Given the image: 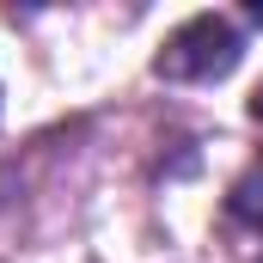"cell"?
Returning a JSON list of instances; mask_svg holds the SVG:
<instances>
[{
  "label": "cell",
  "mask_w": 263,
  "mask_h": 263,
  "mask_svg": "<svg viewBox=\"0 0 263 263\" xmlns=\"http://www.w3.org/2000/svg\"><path fill=\"white\" fill-rule=\"evenodd\" d=\"M239 62H245V25L227 12H196L159 43L153 73L172 86H208V80H227Z\"/></svg>",
  "instance_id": "1"
},
{
  "label": "cell",
  "mask_w": 263,
  "mask_h": 263,
  "mask_svg": "<svg viewBox=\"0 0 263 263\" xmlns=\"http://www.w3.org/2000/svg\"><path fill=\"white\" fill-rule=\"evenodd\" d=\"M227 214L239 220V227H251V233H263V153L233 178V190H227Z\"/></svg>",
  "instance_id": "2"
},
{
  "label": "cell",
  "mask_w": 263,
  "mask_h": 263,
  "mask_svg": "<svg viewBox=\"0 0 263 263\" xmlns=\"http://www.w3.org/2000/svg\"><path fill=\"white\" fill-rule=\"evenodd\" d=\"M251 123H263V86H257V98H251Z\"/></svg>",
  "instance_id": "3"
}]
</instances>
